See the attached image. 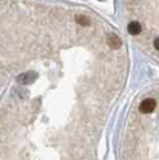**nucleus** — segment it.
I'll use <instances>...</instances> for the list:
<instances>
[{"instance_id":"obj_1","label":"nucleus","mask_w":159,"mask_h":160,"mask_svg":"<svg viewBox=\"0 0 159 160\" xmlns=\"http://www.w3.org/2000/svg\"><path fill=\"white\" fill-rule=\"evenodd\" d=\"M123 10L127 22L139 23L140 32L135 38L159 37V0H123Z\"/></svg>"},{"instance_id":"obj_2","label":"nucleus","mask_w":159,"mask_h":160,"mask_svg":"<svg viewBox=\"0 0 159 160\" xmlns=\"http://www.w3.org/2000/svg\"><path fill=\"white\" fill-rule=\"evenodd\" d=\"M157 107V102L153 98H147L141 102L139 107V111L142 113H151L154 111V109Z\"/></svg>"}]
</instances>
